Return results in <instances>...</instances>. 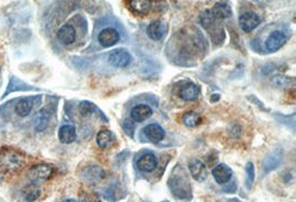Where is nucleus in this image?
Instances as JSON below:
<instances>
[{
    "instance_id": "nucleus-15",
    "label": "nucleus",
    "mask_w": 296,
    "mask_h": 202,
    "mask_svg": "<svg viewBox=\"0 0 296 202\" xmlns=\"http://www.w3.org/2000/svg\"><path fill=\"white\" fill-rule=\"evenodd\" d=\"M200 89L197 85L192 83H185L181 86L179 90V96L184 101H193L198 98Z\"/></svg>"
},
{
    "instance_id": "nucleus-16",
    "label": "nucleus",
    "mask_w": 296,
    "mask_h": 202,
    "mask_svg": "<svg viewBox=\"0 0 296 202\" xmlns=\"http://www.w3.org/2000/svg\"><path fill=\"white\" fill-rule=\"evenodd\" d=\"M76 30L70 25H63L61 28L58 30L57 37L59 41L63 45H71L76 40Z\"/></svg>"
},
{
    "instance_id": "nucleus-27",
    "label": "nucleus",
    "mask_w": 296,
    "mask_h": 202,
    "mask_svg": "<svg viewBox=\"0 0 296 202\" xmlns=\"http://www.w3.org/2000/svg\"><path fill=\"white\" fill-rule=\"evenodd\" d=\"M278 165H280V159L275 156H273V154H271V156H268L264 161V165H263L264 173H268V171L273 170L274 168H276Z\"/></svg>"
},
{
    "instance_id": "nucleus-14",
    "label": "nucleus",
    "mask_w": 296,
    "mask_h": 202,
    "mask_svg": "<svg viewBox=\"0 0 296 202\" xmlns=\"http://www.w3.org/2000/svg\"><path fill=\"white\" fill-rule=\"evenodd\" d=\"M137 166L139 170H141L142 173H152L155 170L156 166H158V160L156 157L152 153H147L139 159L137 162Z\"/></svg>"
},
{
    "instance_id": "nucleus-4",
    "label": "nucleus",
    "mask_w": 296,
    "mask_h": 202,
    "mask_svg": "<svg viewBox=\"0 0 296 202\" xmlns=\"http://www.w3.org/2000/svg\"><path fill=\"white\" fill-rule=\"evenodd\" d=\"M52 173H54V169L49 165L40 163V165H36L32 168H30L27 173V177L31 181V183L39 184L40 182L47 181L48 179H50Z\"/></svg>"
},
{
    "instance_id": "nucleus-20",
    "label": "nucleus",
    "mask_w": 296,
    "mask_h": 202,
    "mask_svg": "<svg viewBox=\"0 0 296 202\" xmlns=\"http://www.w3.org/2000/svg\"><path fill=\"white\" fill-rule=\"evenodd\" d=\"M129 5L133 11L141 15H147L151 10L152 1L151 0H130Z\"/></svg>"
},
{
    "instance_id": "nucleus-30",
    "label": "nucleus",
    "mask_w": 296,
    "mask_h": 202,
    "mask_svg": "<svg viewBox=\"0 0 296 202\" xmlns=\"http://www.w3.org/2000/svg\"><path fill=\"white\" fill-rule=\"evenodd\" d=\"M164 202H168V201H164Z\"/></svg>"
},
{
    "instance_id": "nucleus-2",
    "label": "nucleus",
    "mask_w": 296,
    "mask_h": 202,
    "mask_svg": "<svg viewBox=\"0 0 296 202\" xmlns=\"http://www.w3.org/2000/svg\"><path fill=\"white\" fill-rule=\"evenodd\" d=\"M169 186L171 188V192L178 199H189L191 198V184L189 182L188 175L182 168L177 167L174 169L171 178H170Z\"/></svg>"
},
{
    "instance_id": "nucleus-23",
    "label": "nucleus",
    "mask_w": 296,
    "mask_h": 202,
    "mask_svg": "<svg viewBox=\"0 0 296 202\" xmlns=\"http://www.w3.org/2000/svg\"><path fill=\"white\" fill-rule=\"evenodd\" d=\"M32 102L29 99H23L20 100L16 106V113L18 114L20 117H27V115L31 113L32 110Z\"/></svg>"
},
{
    "instance_id": "nucleus-1",
    "label": "nucleus",
    "mask_w": 296,
    "mask_h": 202,
    "mask_svg": "<svg viewBox=\"0 0 296 202\" xmlns=\"http://www.w3.org/2000/svg\"><path fill=\"white\" fill-rule=\"evenodd\" d=\"M25 163V157L17 150L7 147L0 149V173H15L20 170Z\"/></svg>"
},
{
    "instance_id": "nucleus-25",
    "label": "nucleus",
    "mask_w": 296,
    "mask_h": 202,
    "mask_svg": "<svg viewBox=\"0 0 296 202\" xmlns=\"http://www.w3.org/2000/svg\"><path fill=\"white\" fill-rule=\"evenodd\" d=\"M182 120H183V122L186 127L194 128L198 126L200 121H201V118H200V115L197 113L190 111V113H186L183 117H182Z\"/></svg>"
},
{
    "instance_id": "nucleus-13",
    "label": "nucleus",
    "mask_w": 296,
    "mask_h": 202,
    "mask_svg": "<svg viewBox=\"0 0 296 202\" xmlns=\"http://www.w3.org/2000/svg\"><path fill=\"white\" fill-rule=\"evenodd\" d=\"M212 174L217 183L225 184L230 181L231 178H232V170H231V168L229 166L221 163V165L216 166L214 169L212 170Z\"/></svg>"
},
{
    "instance_id": "nucleus-12",
    "label": "nucleus",
    "mask_w": 296,
    "mask_h": 202,
    "mask_svg": "<svg viewBox=\"0 0 296 202\" xmlns=\"http://www.w3.org/2000/svg\"><path fill=\"white\" fill-rule=\"evenodd\" d=\"M40 187L39 184L30 182L27 186H25L20 191V198L24 202H33L40 197Z\"/></svg>"
},
{
    "instance_id": "nucleus-21",
    "label": "nucleus",
    "mask_w": 296,
    "mask_h": 202,
    "mask_svg": "<svg viewBox=\"0 0 296 202\" xmlns=\"http://www.w3.org/2000/svg\"><path fill=\"white\" fill-rule=\"evenodd\" d=\"M79 113L81 115L84 117H90V115H102L101 111H100L97 107H95L93 104H91L89 101H82L79 105Z\"/></svg>"
},
{
    "instance_id": "nucleus-17",
    "label": "nucleus",
    "mask_w": 296,
    "mask_h": 202,
    "mask_svg": "<svg viewBox=\"0 0 296 202\" xmlns=\"http://www.w3.org/2000/svg\"><path fill=\"white\" fill-rule=\"evenodd\" d=\"M152 114H153V110L149 106L138 105L133 107L131 110V119L136 122H142L148 118H150Z\"/></svg>"
},
{
    "instance_id": "nucleus-9",
    "label": "nucleus",
    "mask_w": 296,
    "mask_h": 202,
    "mask_svg": "<svg viewBox=\"0 0 296 202\" xmlns=\"http://www.w3.org/2000/svg\"><path fill=\"white\" fill-rule=\"evenodd\" d=\"M189 169L191 175L197 180V181L202 182L207 178V168L206 163H203L199 159H193L189 163Z\"/></svg>"
},
{
    "instance_id": "nucleus-18",
    "label": "nucleus",
    "mask_w": 296,
    "mask_h": 202,
    "mask_svg": "<svg viewBox=\"0 0 296 202\" xmlns=\"http://www.w3.org/2000/svg\"><path fill=\"white\" fill-rule=\"evenodd\" d=\"M211 14L215 17L216 19L219 20H223L229 18L232 15V9H231L230 5L225 2H217L214 6L212 7V9L210 10Z\"/></svg>"
},
{
    "instance_id": "nucleus-19",
    "label": "nucleus",
    "mask_w": 296,
    "mask_h": 202,
    "mask_svg": "<svg viewBox=\"0 0 296 202\" xmlns=\"http://www.w3.org/2000/svg\"><path fill=\"white\" fill-rule=\"evenodd\" d=\"M77 138L76 128L71 124H64L59 130V140L62 144H71Z\"/></svg>"
},
{
    "instance_id": "nucleus-11",
    "label": "nucleus",
    "mask_w": 296,
    "mask_h": 202,
    "mask_svg": "<svg viewBox=\"0 0 296 202\" xmlns=\"http://www.w3.org/2000/svg\"><path fill=\"white\" fill-rule=\"evenodd\" d=\"M165 32H167V28H165V25L161 20L152 21L147 28L148 36L154 41H159L162 39L165 36Z\"/></svg>"
},
{
    "instance_id": "nucleus-8",
    "label": "nucleus",
    "mask_w": 296,
    "mask_h": 202,
    "mask_svg": "<svg viewBox=\"0 0 296 202\" xmlns=\"http://www.w3.org/2000/svg\"><path fill=\"white\" fill-rule=\"evenodd\" d=\"M261 24V18L255 12L247 11L242 14L238 18V25L241 29L245 32H251Z\"/></svg>"
},
{
    "instance_id": "nucleus-7",
    "label": "nucleus",
    "mask_w": 296,
    "mask_h": 202,
    "mask_svg": "<svg viewBox=\"0 0 296 202\" xmlns=\"http://www.w3.org/2000/svg\"><path fill=\"white\" fill-rule=\"evenodd\" d=\"M98 40L104 48H109L119 42L120 33L115 28H104L99 32Z\"/></svg>"
},
{
    "instance_id": "nucleus-24",
    "label": "nucleus",
    "mask_w": 296,
    "mask_h": 202,
    "mask_svg": "<svg viewBox=\"0 0 296 202\" xmlns=\"http://www.w3.org/2000/svg\"><path fill=\"white\" fill-rule=\"evenodd\" d=\"M85 175L86 179L88 180V181L92 182V180H101L104 178V173L101 168L99 167H90L85 171Z\"/></svg>"
},
{
    "instance_id": "nucleus-3",
    "label": "nucleus",
    "mask_w": 296,
    "mask_h": 202,
    "mask_svg": "<svg viewBox=\"0 0 296 202\" xmlns=\"http://www.w3.org/2000/svg\"><path fill=\"white\" fill-rule=\"evenodd\" d=\"M200 24L211 36L214 44H221L224 40V29L221 25V20L216 19L210 10H204L200 15Z\"/></svg>"
},
{
    "instance_id": "nucleus-29",
    "label": "nucleus",
    "mask_w": 296,
    "mask_h": 202,
    "mask_svg": "<svg viewBox=\"0 0 296 202\" xmlns=\"http://www.w3.org/2000/svg\"><path fill=\"white\" fill-rule=\"evenodd\" d=\"M62 202H77V201L73 200V199H67V200H63Z\"/></svg>"
},
{
    "instance_id": "nucleus-6",
    "label": "nucleus",
    "mask_w": 296,
    "mask_h": 202,
    "mask_svg": "<svg viewBox=\"0 0 296 202\" xmlns=\"http://www.w3.org/2000/svg\"><path fill=\"white\" fill-rule=\"evenodd\" d=\"M286 40L287 37L284 32L280 31V30H275L265 40V48H266L268 53H275L281 47L285 45Z\"/></svg>"
},
{
    "instance_id": "nucleus-28",
    "label": "nucleus",
    "mask_w": 296,
    "mask_h": 202,
    "mask_svg": "<svg viewBox=\"0 0 296 202\" xmlns=\"http://www.w3.org/2000/svg\"><path fill=\"white\" fill-rule=\"evenodd\" d=\"M80 202H101L94 195H85Z\"/></svg>"
},
{
    "instance_id": "nucleus-26",
    "label": "nucleus",
    "mask_w": 296,
    "mask_h": 202,
    "mask_svg": "<svg viewBox=\"0 0 296 202\" xmlns=\"http://www.w3.org/2000/svg\"><path fill=\"white\" fill-rule=\"evenodd\" d=\"M245 174H246V187L247 189H251L253 186L254 178H255V173H254V165L252 162H247L245 166Z\"/></svg>"
},
{
    "instance_id": "nucleus-5",
    "label": "nucleus",
    "mask_w": 296,
    "mask_h": 202,
    "mask_svg": "<svg viewBox=\"0 0 296 202\" xmlns=\"http://www.w3.org/2000/svg\"><path fill=\"white\" fill-rule=\"evenodd\" d=\"M108 61L115 68H125L132 62V56L123 48L113 49L108 55Z\"/></svg>"
},
{
    "instance_id": "nucleus-22",
    "label": "nucleus",
    "mask_w": 296,
    "mask_h": 202,
    "mask_svg": "<svg viewBox=\"0 0 296 202\" xmlns=\"http://www.w3.org/2000/svg\"><path fill=\"white\" fill-rule=\"evenodd\" d=\"M113 143V135L109 130H101L97 136V144L101 149L110 147Z\"/></svg>"
},
{
    "instance_id": "nucleus-10",
    "label": "nucleus",
    "mask_w": 296,
    "mask_h": 202,
    "mask_svg": "<svg viewBox=\"0 0 296 202\" xmlns=\"http://www.w3.org/2000/svg\"><path fill=\"white\" fill-rule=\"evenodd\" d=\"M143 133H145L147 138L149 139L151 143L154 144H158L161 140H163L165 136L163 128L158 123L148 124V126H146L145 129H143Z\"/></svg>"
}]
</instances>
